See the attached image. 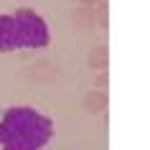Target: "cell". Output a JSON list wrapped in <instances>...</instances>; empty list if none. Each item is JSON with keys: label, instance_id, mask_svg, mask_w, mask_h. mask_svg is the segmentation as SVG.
Masks as SVG:
<instances>
[{"label": "cell", "instance_id": "6da1fadb", "mask_svg": "<svg viewBox=\"0 0 150 150\" xmlns=\"http://www.w3.org/2000/svg\"><path fill=\"white\" fill-rule=\"evenodd\" d=\"M56 135V122L31 104H13L0 115V150H43Z\"/></svg>", "mask_w": 150, "mask_h": 150}, {"label": "cell", "instance_id": "3957f363", "mask_svg": "<svg viewBox=\"0 0 150 150\" xmlns=\"http://www.w3.org/2000/svg\"><path fill=\"white\" fill-rule=\"evenodd\" d=\"M21 48V33H18L16 16L0 13V51H18Z\"/></svg>", "mask_w": 150, "mask_h": 150}, {"label": "cell", "instance_id": "7a4b0ae2", "mask_svg": "<svg viewBox=\"0 0 150 150\" xmlns=\"http://www.w3.org/2000/svg\"><path fill=\"white\" fill-rule=\"evenodd\" d=\"M13 16L18 23V33H21V48L38 51L51 43V28L41 13H36L33 8H18Z\"/></svg>", "mask_w": 150, "mask_h": 150}]
</instances>
